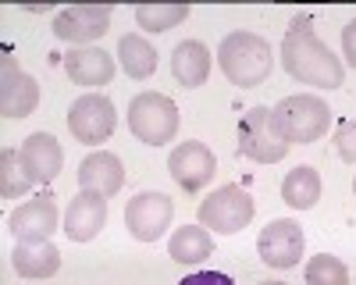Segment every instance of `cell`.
<instances>
[{
  "label": "cell",
  "instance_id": "ffe728a7",
  "mask_svg": "<svg viewBox=\"0 0 356 285\" xmlns=\"http://www.w3.org/2000/svg\"><path fill=\"white\" fill-rule=\"evenodd\" d=\"M214 253V236L203 225H182L168 239V256L178 264H200Z\"/></svg>",
  "mask_w": 356,
  "mask_h": 285
},
{
  "label": "cell",
  "instance_id": "30bf717a",
  "mask_svg": "<svg viewBox=\"0 0 356 285\" xmlns=\"http://www.w3.org/2000/svg\"><path fill=\"white\" fill-rule=\"evenodd\" d=\"M171 218H175V204L164 193H139L125 207V228L139 243H157L168 232Z\"/></svg>",
  "mask_w": 356,
  "mask_h": 285
},
{
  "label": "cell",
  "instance_id": "277c9868",
  "mask_svg": "<svg viewBox=\"0 0 356 285\" xmlns=\"http://www.w3.org/2000/svg\"><path fill=\"white\" fill-rule=\"evenodd\" d=\"M129 132L146 147H164L178 136V107L164 93H139L129 104Z\"/></svg>",
  "mask_w": 356,
  "mask_h": 285
},
{
  "label": "cell",
  "instance_id": "603a6c76",
  "mask_svg": "<svg viewBox=\"0 0 356 285\" xmlns=\"http://www.w3.org/2000/svg\"><path fill=\"white\" fill-rule=\"evenodd\" d=\"M193 15L189 4H139L136 8V25L143 33H168V28L182 25Z\"/></svg>",
  "mask_w": 356,
  "mask_h": 285
},
{
  "label": "cell",
  "instance_id": "9a60e30c",
  "mask_svg": "<svg viewBox=\"0 0 356 285\" xmlns=\"http://www.w3.org/2000/svg\"><path fill=\"white\" fill-rule=\"evenodd\" d=\"M79 186H82V193H97V196L122 193V186H125V164L118 161L114 154H107V150L89 154L79 164Z\"/></svg>",
  "mask_w": 356,
  "mask_h": 285
},
{
  "label": "cell",
  "instance_id": "d4e9b609",
  "mask_svg": "<svg viewBox=\"0 0 356 285\" xmlns=\"http://www.w3.org/2000/svg\"><path fill=\"white\" fill-rule=\"evenodd\" d=\"M307 285H349V271L339 256L332 253H317L307 261V271H303Z\"/></svg>",
  "mask_w": 356,
  "mask_h": 285
},
{
  "label": "cell",
  "instance_id": "4316f807",
  "mask_svg": "<svg viewBox=\"0 0 356 285\" xmlns=\"http://www.w3.org/2000/svg\"><path fill=\"white\" fill-rule=\"evenodd\" d=\"M178 285H235V282L221 271H196V275H186Z\"/></svg>",
  "mask_w": 356,
  "mask_h": 285
},
{
  "label": "cell",
  "instance_id": "7a4b0ae2",
  "mask_svg": "<svg viewBox=\"0 0 356 285\" xmlns=\"http://www.w3.org/2000/svg\"><path fill=\"white\" fill-rule=\"evenodd\" d=\"M218 65L232 86L253 90V86L267 82V75H271L275 54H271V43L257 33H228L218 47Z\"/></svg>",
  "mask_w": 356,
  "mask_h": 285
},
{
  "label": "cell",
  "instance_id": "cb8c5ba5",
  "mask_svg": "<svg viewBox=\"0 0 356 285\" xmlns=\"http://www.w3.org/2000/svg\"><path fill=\"white\" fill-rule=\"evenodd\" d=\"M33 186H36V179L29 175L22 150H4L0 154V196L15 200V196H25Z\"/></svg>",
  "mask_w": 356,
  "mask_h": 285
},
{
  "label": "cell",
  "instance_id": "3957f363",
  "mask_svg": "<svg viewBox=\"0 0 356 285\" xmlns=\"http://www.w3.org/2000/svg\"><path fill=\"white\" fill-rule=\"evenodd\" d=\"M275 125L285 136V142H317L321 136H328L332 111L317 93H296L275 104Z\"/></svg>",
  "mask_w": 356,
  "mask_h": 285
},
{
  "label": "cell",
  "instance_id": "6da1fadb",
  "mask_svg": "<svg viewBox=\"0 0 356 285\" xmlns=\"http://www.w3.org/2000/svg\"><path fill=\"white\" fill-rule=\"evenodd\" d=\"M282 65L296 82L317 86V90H339V86L346 82L342 61L328 50V43L317 40L307 15L289 25V33L282 40Z\"/></svg>",
  "mask_w": 356,
  "mask_h": 285
},
{
  "label": "cell",
  "instance_id": "44dd1931",
  "mask_svg": "<svg viewBox=\"0 0 356 285\" xmlns=\"http://www.w3.org/2000/svg\"><path fill=\"white\" fill-rule=\"evenodd\" d=\"M282 200L292 211L317 207V200H321V175H317V168H310V164L292 168L289 175L282 179Z\"/></svg>",
  "mask_w": 356,
  "mask_h": 285
},
{
  "label": "cell",
  "instance_id": "9c48e42d",
  "mask_svg": "<svg viewBox=\"0 0 356 285\" xmlns=\"http://www.w3.org/2000/svg\"><path fill=\"white\" fill-rule=\"evenodd\" d=\"M168 171L171 179L178 182V189L186 193H200L203 186L214 182V171H218V161H214V150L207 142H196V139H186L168 154Z\"/></svg>",
  "mask_w": 356,
  "mask_h": 285
},
{
  "label": "cell",
  "instance_id": "2e32d148",
  "mask_svg": "<svg viewBox=\"0 0 356 285\" xmlns=\"http://www.w3.org/2000/svg\"><path fill=\"white\" fill-rule=\"evenodd\" d=\"M65 72L75 86H107L114 79V57L100 47H72V54L65 57Z\"/></svg>",
  "mask_w": 356,
  "mask_h": 285
},
{
  "label": "cell",
  "instance_id": "ba28073f",
  "mask_svg": "<svg viewBox=\"0 0 356 285\" xmlns=\"http://www.w3.org/2000/svg\"><path fill=\"white\" fill-rule=\"evenodd\" d=\"M50 28L61 43L86 47L111 28V4H72V8L54 15Z\"/></svg>",
  "mask_w": 356,
  "mask_h": 285
},
{
  "label": "cell",
  "instance_id": "8fae6325",
  "mask_svg": "<svg viewBox=\"0 0 356 285\" xmlns=\"http://www.w3.org/2000/svg\"><path fill=\"white\" fill-rule=\"evenodd\" d=\"M303 246H307V236H303L300 221H292V218H275V221H267V228H264L260 239H257L260 261L271 264V268H282V271L300 264Z\"/></svg>",
  "mask_w": 356,
  "mask_h": 285
},
{
  "label": "cell",
  "instance_id": "d6986e66",
  "mask_svg": "<svg viewBox=\"0 0 356 285\" xmlns=\"http://www.w3.org/2000/svg\"><path fill=\"white\" fill-rule=\"evenodd\" d=\"M11 268L22 278H50L61 271V250L54 243H18L11 253Z\"/></svg>",
  "mask_w": 356,
  "mask_h": 285
},
{
  "label": "cell",
  "instance_id": "f1b7e54d",
  "mask_svg": "<svg viewBox=\"0 0 356 285\" xmlns=\"http://www.w3.org/2000/svg\"><path fill=\"white\" fill-rule=\"evenodd\" d=\"M260 285H289V282H260Z\"/></svg>",
  "mask_w": 356,
  "mask_h": 285
},
{
  "label": "cell",
  "instance_id": "83f0119b",
  "mask_svg": "<svg viewBox=\"0 0 356 285\" xmlns=\"http://www.w3.org/2000/svg\"><path fill=\"white\" fill-rule=\"evenodd\" d=\"M342 54H346V61L356 68V18L342 28Z\"/></svg>",
  "mask_w": 356,
  "mask_h": 285
},
{
  "label": "cell",
  "instance_id": "52a82bcc",
  "mask_svg": "<svg viewBox=\"0 0 356 285\" xmlns=\"http://www.w3.org/2000/svg\"><path fill=\"white\" fill-rule=\"evenodd\" d=\"M114 125H118V111L104 93H86L68 111V129H72L75 142H86V147L107 142Z\"/></svg>",
  "mask_w": 356,
  "mask_h": 285
},
{
  "label": "cell",
  "instance_id": "4fadbf2b",
  "mask_svg": "<svg viewBox=\"0 0 356 285\" xmlns=\"http://www.w3.org/2000/svg\"><path fill=\"white\" fill-rule=\"evenodd\" d=\"M40 104V86L25 75L11 57H4V79H0V114L4 118H29Z\"/></svg>",
  "mask_w": 356,
  "mask_h": 285
},
{
  "label": "cell",
  "instance_id": "7402d4cb",
  "mask_svg": "<svg viewBox=\"0 0 356 285\" xmlns=\"http://www.w3.org/2000/svg\"><path fill=\"white\" fill-rule=\"evenodd\" d=\"M118 57H122V68L129 79H150L157 72V50L154 43L139 36V33H129L122 36V43H118Z\"/></svg>",
  "mask_w": 356,
  "mask_h": 285
},
{
  "label": "cell",
  "instance_id": "f546056e",
  "mask_svg": "<svg viewBox=\"0 0 356 285\" xmlns=\"http://www.w3.org/2000/svg\"><path fill=\"white\" fill-rule=\"evenodd\" d=\"M353 193H356V179H353Z\"/></svg>",
  "mask_w": 356,
  "mask_h": 285
},
{
  "label": "cell",
  "instance_id": "8992f818",
  "mask_svg": "<svg viewBox=\"0 0 356 285\" xmlns=\"http://www.w3.org/2000/svg\"><path fill=\"white\" fill-rule=\"evenodd\" d=\"M239 150L257 161V164H278L285 154H289V142L285 136L278 132L275 125V111L271 107H250L243 114V122H239Z\"/></svg>",
  "mask_w": 356,
  "mask_h": 285
},
{
  "label": "cell",
  "instance_id": "5b68a950",
  "mask_svg": "<svg viewBox=\"0 0 356 285\" xmlns=\"http://www.w3.org/2000/svg\"><path fill=\"white\" fill-rule=\"evenodd\" d=\"M253 196L243 186H221L200 204V225L207 232H218V236H235L253 221Z\"/></svg>",
  "mask_w": 356,
  "mask_h": 285
},
{
  "label": "cell",
  "instance_id": "ac0fdd59",
  "mask_svg": "<svg viewBox=\"0 0 356 285\" xmlns=\"http://www.w3.org/2000/svg\"><path fill=\"white\" fill-rule=\"evenodd\" d=\"M171 72L186 90H196V86H203L207 75H211V50L200 40H182L171 50Z\"/></svg>",
  "mask_w": 356,
  "mask_h": 285
},
{
  "label": "cell",
  "instance_id": "7c38bea8",
  "mask_svg": "<svg viewBox=\"0 0 356 285\" xmlns=\"http://www.w3.org/2000/svg\"><path fill=\"white\" fill-rule=\"evenodd\" d=\"M8 228L18 243H50L54 228H57V204L47 196L40 200H25L22 207L11 211Z\"/></svg>",
  "mask_w": 356,
  "mask_h": 285
},
{
  "label": "cell",
  "instance_id": "e0dca14e",
  "mask_svg": "<svg viewBox=\"0 0 356 285\" xmlns=\"http://www.w3.org/2000/svg\"><path fill=\"white\" fill-rule=\"evenodd\" d=\"M22 157H25L29 175H33L36 182H54L57 175H61V168H65V150H61V142H57L50 132H33L29 136L22 142Z\"/></svg>",
  "mask_w": 356,
  "mask_h": 285
},
{
  "label": "cell",
  "instance_id": "484cf974",
  "mask_svg": "<svg viewBox=\"0 0 356 285\" xmlns=\"http://www.w3.org/2000/svg\"><path fill=\"white\" fill-rule=\"evenodd\" d=\"M335 150L346 164H356V118H346L335 129Z\"/></svg>",
  "mask_w": 356,
  "mask_h": 285
},
{
  "label": "cell",
  "instance_id": "5bb4252c",
  "mask_svg": "<svg viewBox=\"0 0 356 285\" xmlns=\"http://www.w3.org/2000/svg\"><path fill=\"white\" fill-rule=\"evenodd\" d=\"M104 225H107V196L79 193L72 204H68V211H65V236L72 243L97 239Z\"/></svg>",
  "mask_w": 356,
  "mask_h": 285
}]
</instances>
